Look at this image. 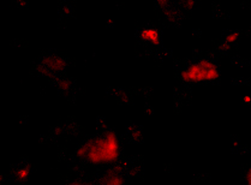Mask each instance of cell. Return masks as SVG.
I'll return each instance as SVG.
<instances>
[{
  "instance_id": "cell-1",
  "label": "cell",
  "mask_w": 251,
  "mask_h": 185,
  "mask_svg": "<svg viewBox=\"0 0 251 185\" xmlns=\"http://www.w3.org/2000/svg\"><path fill=\"white\" fill-rule=\"evenodd\" d=\"M120 154L119 139L111 131L88 139L78 149V157L89 163L102 165L118 160Z\"/></svg>"
},
{
  "instance_id": "cell-2",
  "label": "cell",
  "mask_w": 251,
  "mask_h": 185,
  "mask_svg": "<svg viewBox=\"0 0 251 185\" xmlns=\"http://www.w3.org/2000/svg\"><path fill=\"white\" fill-rule=\"evenodd\" d=\"M221 77V70L218 63L212 59H201L185 66L180 72L181 81L192 84L214 82Z\"/></svg>"
},
{
  "instance_id": "cell-3",
  "label": "cell",
  "mask_w": 251,
  "mask_h": 185,
  "mask_svg": "<svg viewBox=\"0 0 251 185\" xmlns=\"http://www.w3.org/2000/svg\"><path fill=\"white\" fill-rule=\"evenodd\" d=\"M70 185H124V177L118 170H111L106 172L94 183H84V182H75Z\"/></svg>"
},
{
  "instance_id": "cell-4",
  "label": "cell",
  "mask_w": 251,
  "mask_h": 185,
  "mask_svg": "<svg viewBox=\"0 0 251 185\" xmlns=\"http://www.w3.org/2000/svg\"><path fill=\"white\" fill-rule=\"evenodd\" d=\"M66 68L65 60H63L58 55H52V57H48L47 60L45 61V70L47 71V74L53 75V74H60L63 72Z\"/></svg>"
},
{
  "instance_id": "cell-5",
  "label": "cell",
  "mask_w": 251,
  "mask_h": 185,
  "mask_svg": "<svg viewBox=\"0 0 251 185\" xmlns=\"http://www.w3.org/2000/svg\"><path fill=\"white\" fill-rule=\"evenodd\" d=\"M140 37L143 42L153 45V46H157L161 42V34H160V31L155 28H151V26L144 28L140 33Z\"/></svg>"
},
{
  "instance_id": "cell-6",
  "label": "cell",
  "mask_w": 251,
  "mask_h": 185,
  "mask_svg": "<svg viewBox=\"0 0 251 185\" xmlns=\"http://www.w3.org/2000/svg\"><path fill=\"white\" fill-rule=\"evenodd\" d=\"M239 39H240L239 31H237V30L229 31V33L226 35V37H225V44L234 45L239 41Z\"/></svg>"
}]
</instances>
